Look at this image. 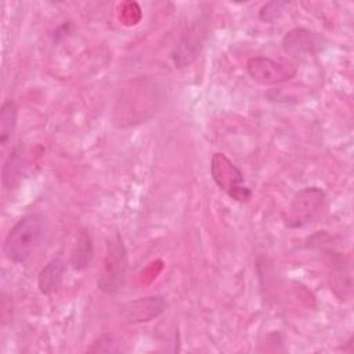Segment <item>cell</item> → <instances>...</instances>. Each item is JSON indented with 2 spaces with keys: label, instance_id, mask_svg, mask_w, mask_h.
<instances>
[{
  "label": "cell",
  "instance_id": "obj_1",
  "mask_svg": "<svg viewBox=\"0 0 354 354\" xmlns=\"http://www.w3.org/2000/svg\"><path fill=\"white\" fill-rule=\"evenodd\" d=\"M160 104L162 91L153 79H133L119 93L112 112V122L120 129L145 123L158 112Z\"/></svg>",
  "mask_w": 354,
  "mask_h": 354
},
{
  "label": "cell",
  "instance_id": "obj_2",
  "mask_svg": "<svg viewBox=\"0 0 354 354\" xmlns=\"http://www.w3.org/2000/svg\"><path fill=\"white\" fill-rule=\"evenodd\" d=\"M47 218L41 213H32L19 218L6 235L3 253L17 264L25 263L40 246L46 236Z\"/></svg>",
  "mask_w": 354,
  "mask_h": 354
},
{
  "label": "cell",
  "instance_id": "obj_3",
  "mask_svg": "<svg viewBox=\"0 0 354 354\" xmlns=\"http://www.w3.org/2000/svg\"><path fill=\"white\" fill-rule=\"evenodd\" d=\"M126 271L127 250L120 235L115 234L106 239V250L97 282L98 289L106 295L118 293L124 285Z\"/></svg>",
  "mask_w": 354,
  "mask_h": 354
},
{
  "label": "cell",
  "instance_id": "obj_4",
  "mask_svg": "<svg viewBox=\"0 0 354 354\" xmlns=\"http://www.w3.org/2000/svg\"><path fill=\"white\" fill-rule=\"evenodd\" d=\"M210 176L214 184L236 202H249L252 189L245 184L241 169L223 152H214L210 159Z\"/></svg>",
  "mask_w": 354,
  "mask_h": 354
},
{
  "label": "cell",
  "instance_id": "obj_5",
  "mask_svg": "<svg viewBox=\"0 0 354 354\" xmlns=\"http://www.w3.org/2000/svg\"><path fill=\"white\" fill-rule=\"evenodd\" d=\"M326 195L319 187H304L295 194L283 214L288 228H303L311 224L324 210Z\"/></svg>",
  "mask_w": 354,
  "mask_h": 354
},
{
  "label": "cell",
  "instance_id": "obj_6",
  "mask_svg": "<svg viewBox=\"0 0 354 354\" xmlns=\"http://www.w3.org/2000/svg\"><path fill=\"white\" fill-rule=\"evenodd\" d=\"M246 72L253 82L263 86H272L293 79L297 73V68L290 61L259 55L248 59Z\"/></svg>",
  "mask_w": 354,
  "mask_h": 354
},
{
  "label": "cell",
  "instance_id": "obj_7",
  "mask_svg": "<svg viewBox=\"0 0 354 354\" xmlns=\"http://www.w3.org/2000/svg\"><path fill=\"white\" fill-rule=\"evenodd\" d=\"M207 22L202 18L191 24L171 53L176 68H185L198 58L207 37Z\"/></svg>",
  "mask_w": 354,
  "mask_h": 354
},
{
  "label": "cell",
  "instance_id": "obj_8",
  "mask_svg": "<svg viewBox=\"0 0 354 354\" xmlns=\"http://www.w3.org/2000/svg\"><path fill=\"white\" fill-rule=\"evenodd\" d=\"M281 44L285 54L303 58L319 54L326 47V39L324 35L315 30L307 28H293L285 33Z\"/></svg>",
  "mask_w": 354,
  "mask_h": 354
},
{
  "label": "cell",
  "instance_id": "obj_9",
  "mask_svg": "<svg viewBox=\"0 0 354 354\" xmlns=\"http://www.w3.org/2000/svg\"><path fill=\"white\" fill-rule=\"evenodd\" d=\"M167 308V301L162 296H145L124 303L119 314L126 324L149 322L162 315Z\"/></svg>",
  "mask_w": 354,
  "mask_h": 354
},
{
  "label": "cell",
  "instance_id": "obj_10",
  "mask_svg": "<svg viewBox=\"0 0 354 354\" xmlns=\"http://www.w3.org/2000/svg\"><path fill=\"white\" fill-rule=\"evenodd\" d=\"M326 264L329 268L330 289L340 300H346L351 295V266L350 261L332 248L324 249Z\"/></svg>",
  "mask_w": 354,
  "mask_h": 354
},
{
  "label": "cell",
  "instance_id": "obj_11",
  "mask_svg": "<svg viewBox=\"0 0 354 354\" xmlns=\"http://www.w3.org/2000/svg\"><path fill=\"white\" fill-rule=\"evenodd\" d=\"M65 272V263L61 259H53L48 261L37 275V288L39 290L48 296L57 292L61 286Z\"/></svg>",
  "mask_w": 354,
  "mask_h": 354
},
{
  "label": "cell",
  "instance_id": "obj_12",
  "mask_svg": "<svg viewBox=\"0 0 354 354\" xmlns=\"http://www.w3.org/2000/svg\"><path fill=\"white\" fill-rule=\"evenodd\" d=\"M24 171V153L21 147H15L4 159L1 166V184L7 191L18 187Z\"/></svg>",
  "mask_w": 354,
  "mask_h": 354
},
{
  "label": "cell",
  "instance_id": "obj_13",
  "mask_svg": "<svg viewBox=\"0 0 354 354\" xmlns=\"http://www.w3.org/2000/svg\"><path fill=\"white\" fill-rule=\"evenodd\" d=\"M94 254V246L90 234L80 231L71 253V264L75 270L80 271L90 266Z\"/></svg>",
  "mask_w": 354,
  "mask_h": 354
},
{
  "label": "cell",
  "instance_id": "obj_14",
  "mask_svg": "<svg viewBox=\"0 0 354 354\" xmlns=\"http://www.w3.org/2000/svg\"><path fill=\"white\" fill-rule=\"evenodd\" d=\"M18 119V106L12 100H6L0 108V145L4 149L11 140Z\"/></svg>",
  "mask_w": 354,
  "mask_h": 354
},
{
  "label": "cell",
  "instance_id": "obj_15",
  "mask_svg": "<svg viewBox=\"0 0 354 354\" xmlns=\"http://www.w3.org/2000/svg\"><path fill=\"white\" fill-rule=\"evenodd\" d=\"M288 6H289L288 1L266 3L259 11V18L263 22H275L285 14V11L288 10Z\"/></svg>",
  "mask_w": 354,
  "mask_h": 354
},
{
  "label": "cell",
  "instance_id": "obj_16",
  "mask_svg": "<svg viewBox=\"0 0 354 354\" xmlns=\"http://www.w3.org/2000/svg\"><path fill=\"white\" fill-rule=\"evenodd\" d=\"M119 350L120 348L118 347V343L115 342L113 336H111V335L100 336L87 348V351H90V353H116Z\"/></svg>",
  "mask_w": 354,
  "mask_h": 354
}]
</instances>
